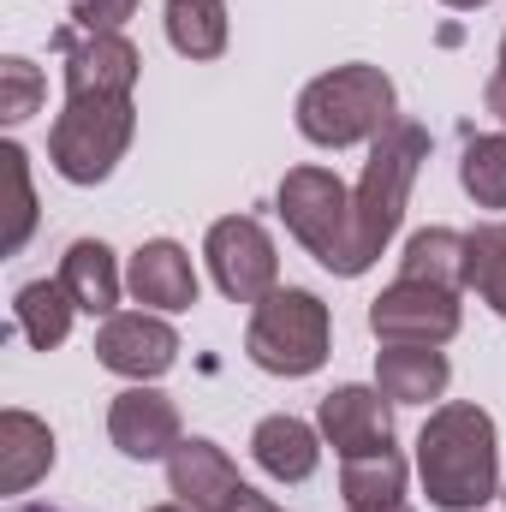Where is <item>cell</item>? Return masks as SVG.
<instances>
[{"label": "cell", "mask_w": 506, "mask_h": 512, "mask_svg": "<svg viewBox=\"0 0 506 512\" xmlns=\"http://www.w3.org/2000/svg\"><path fill=\"white\" fill-rule=\"evenodd\" d=\"M417 477L441 512H477L501 495V435L471 399H447L417 429Z\"/></svg>", "instance_id": "1"}, {"label": "cell", "mask_w": 506, "mask_h": 512, "mask_svg": "<svg viewBox=\"0 0 506 512\" xmlns=\"http://www.w3.org/2000/svg\"><path fill=\"white\" fill-rule=\"evenodd\" d=\"M423 161H429V131L417 120H393L370 143L364 179L352 185V221H358V262H364V274L393 245V233H399V221L411 209V185H417Z\"/></svg>", "instance_id": "2"}, {"label": "cell", "mask_w": 506, "mask_h": 512, "mask_svg": "<svg viewBox=\"0 0 506 512\" xmlns=\"http://www.w3.org/2000/svg\"><path fill=\"white\" fill-rule=\"evenodd\" d=\"M393 120H399L393 78H387L381 66H370V60L334 66V72L310 78V84H304V96H298V131H304L316 149L376 143Z\"/></svg>", "instance_id": "3"}, {"label": "cell", "mask_w": 506, "mask_h": 512, "mask_svg": "<svg viewBox=\"0 0 506 512\" xmlns=\"http://www.w3.org/2000/svg\"><path fill=\"white\" fill-rule=\"evenodd\" d=\"M286 233L316 256L328 274L340 280H358L364 262H358V221H352V191L340 185V173L328 167H292L280 179V197H274Z\"/></svg>", "instance_id": "4"}, {"label": "cell", "mask_w": 506, "mask_h": 512, "mask_svg": "<svg viewBox=\"0 0 506 512\" xmlns=\"http://www.w3.org/2000/svg\"><path fill=\"white\" fill-rule=\"evenodd\" d=\"M328 346H334V316H328V304L316 292L280 286L262 304H251L245 352H251L256 370L298 382V376H316L328 364Z\"/></svg>", "instance_id": "5"}, {"label": "cell", "mask_w": 506, "mask_h": 512, "mask_svg": "<svg viewBox=\"0 0 506 512\" xmlns=\"http://www.w3.org/2000/svg\"><path fill=\"white\" fill-rule=\"evenodd\" d=\"M131 137H137L131 96H66L48 131V161L66 185H102L126 161Z\"/></svg>", "instance_id": "6"}, {"label": "cell", "mask_w": 506, "mask_h": 512, "mask_svg": "<svg viewBox=\"0 0 506 512\" xmlns=\"http://www.w3.org/2000/svg\"><path fill=\"white\" fill-rule=\"evenodd\" d=\"M203 256H209L221 298H233V304H262L268 292H280V256H274V239L256 215L215 221L203 239Z\"/></svg>", "instance_id": "7"}, {"label": "cell", "mask_w": 506, "mask_h": 512, "mask_svg": "<svg viewBox=\"0 0 506 512\" xmlns=\"http://www.w3.org/2000/svg\"><path fill=\"white\" fill-rule=\"evenodd\" d=\"M465 310L459 292L423 286V280H393L387 292L370 298V334L381 346H447L459 334Z\"/></svg>", "instance_id": "8"}, {"label": "cell", "mask_w": 506, "mask_h": 512, "mask_svg": "<svg viewBox=\"0 0 506 512\" xmlns=\"http://www.w3.org/2000/svg\"><path fill=\"white\" fill-rule=\"evenodd\" d=\"M54 48L66 54V96H131L143 54L126 30H78L60 24Z\"/></svg>", "instance_id": "9"}, {"label": "cell", "mask_w": 506, "mask_h": 512, "mask_svg": "<svg viewBox=\"0 0 506 512\" xmlns=\"http://www.w3.org/2000/svg\"><path fill=\"white\" fill-rule=\"evenodd\" d=\"M96 364L126 382H155L179 364V334L155 310H114L96 328Z\"/></svg>", "instance_id": "10"}, {"label": "cell", "mask_w": 506, "mask_h": 512, "mask_svg": "<svg viewBox=\"0 0 506 512\" xmlns=\"http://www.w3.org/2000/svg\"><path fill=\"white\" fill-rule=\"evenodd\" d=\"M167 489L179 495V507L191 512H239L256 495L239 477V465L227 459V447H215L209 435H185L167 453Z\"/></svg>", "instance_id": "11"}, {"label": "cell", "mask_w": 506, "mask_h": 512, "mask_svg": "<svg viewBox=\"0 0 506 512\" xmlns=\"http://www.w3.org/2000/svg\"><path fill=\"white\" fill-rule=\"evenodd\" d=\"M108 441L126 453V459H167L179 441H185V423H179V405L149 382H131L126 393H114L108 405Z\"/></svg>", "instance_id": "12"}, {"label": "cell", "mask_w": 506, "mask_h": 512, "mask_svg": "<svg viewBox=\"0 0 506 512\" xmlns=\"http://www.w3.org/2000/svg\"><path fill=\"white\" fill-rule=\"evenodd\" d=\"M316 429L322 441L340 453V459H358V453H376L393 441V399L381 387H364V382H346L334 387L316 411Z\"/></svg>", "instance_id": "13"}, {"label": "cell", "mask_w": 506, "mask_h": 512, "mask_svg": "<svg viewBox=\"0 0 506 512\" xmlns=\"http://www.w3.org/2000/svg\"><path fill=\"white\" fill-rule=\"evenodd\" d=\"M126 292L155 310V316H179L197 304V268H191V251L179 239H149L137 245L126 262Z\"/></svg>", "instance_id": "14"}, {"label": "cell", "mask_w": 506, "mask_h": 512, "mask_svg": "<svg viewBox=\"0 0 506 512\" xmlns=\"http://www.w3.org/2000/svg\"><path fill=\"white\" fill-rule=\"evenodd\" d=\"M251 459L274 483H310L322 465V429H310L292 411H274L251 429Z\"/></svg>", "instance_id": "15"}, {"label": "cell", "mask_w": 506, "mask_h": 512, "mask_svg": "<svg viewBox=\"0 0 506 512\" xmlns=\"http://www.w3.org/2000/svg\"><path fill=\"white\" fill-rule=\"evenodd\" d=\"M453 382V364L441 346H381L376 352V387L393 405H429Z\"/></svg>", "instance_id": "16"}, {"label": "cell", "mask_w": 506, "mask_h": 512, "mask_svg": "<svg viewBox=\"0 0 506 512\" xmlns=\"http://www.w3.org/2000/svg\"><path fill=\"white\" fill-rule=\"evenodd\" d=\"M54 471V429L30 411H0V489L24 495Z\"/></svg>", "instance_id": "17"}, {"label": "cell", "mask_w": 506, "mask_h": 512, "mask_svg": "<svg viewBox=\"0 0 506 512\" xmlns=\"http://www.w3.org/2000/svg\"><path fill=\"white\" fill-rule=\"evenodd\" d=\"M60 286L84 316H114V304L126 292V274H120V262L102 239H72L66 256H60Z\"/></svg>", "instance_id": "18"}, {"label": "cell", "mask_w": 506, "mask_h": 512, "mask_svg": "<svg viewBox=\"0 0 506 512\" xmlns=\"http://www.w3.org/2000/svg\"><path fill=\"white\" fill-rule=\"evenodd\" d=\"M405 483H411V465L405 453L387 441L376 453H358V459H340V495L346 507H387V501H405Z\"/></svg>", "instance_id": "19"}, {"label": "cell", "mask_w": 506, "mask_h": 512, "mask_svg": "<svg viewBox=\"0 0 506 512\" xmlns=\"http://www.w3.org/2000/svg\"><path fill=\"white\" fill-rule=\"evenodd\" d=\"M399 280H423V286L465 292V233H453V227L411 233L405 251H399Z\"/></svg>", "instance_id": "20"}, {"label": "cell", "mask_w": 506, "mask_h": 512, "mask_svg": "<svg viewBox=\"0 0 506 512\" xmlns=\"http://www.w3.org/2000/svg\"><path fill=\"white\" fill-rule=\"evenodd\" d=\"M72 316H78V304L66 298L60 280H30V286H18V298H12V322H18V334H24L36 352L66 346Z\"/></svg>", "instance_id": "21"}, {"label": "cell", "mask_w": 506, "mask_h": 512, "mask_svg": "<svg viewBox=\"0 0 506 512\" xmlns=\"http://www.w3.org/2000/svg\"><path fill=\"white\" fill-rule=\"evenodd\" d=\"M167 42L185 60L227 54V0H167Z\"/></svg>", "instance_id": "22"}, {"label": "cell", "mask_w": 506, "mask_h": 512, "mask_svg": "<svg viewBox=\"0 0 506 512\" xmlns=\"http://www.w3.org/2000/svg\"><path fill=\"white\" fill-rule=\"evenodd\" d=\"M459 185L477 209H506V131H477L465 137L459 155Z\"/></svg>", "instance_id": "23"}, {"label": "cell", "mask_w": 506, "mask_h": 512, "mask_svg": "<svg viewBox=\"0 0 506 512\" xmlns=\"http://www.w3.org/2000/svg\"><path fill=\"white\" fill-rule=\"evenodd\" d=\"M465 286H471L495 316H506V227L501 221L465 233Z\"/></svg>", "instance_id": "24"}, {"label": "cell", "mask_w": 506, "mask_h": 512, "mask_svg": "<svg viewBox=\"0 0 506 512\" xmlns=\"http://www.w3.org/2000/svg\"><path fill=\"white\" fill-rule=\"evenodd\" d=\"M42 96H48L42 72H36L24 54H6V60H0V120H6V126H24V120L42 108Z\"/></svg>", "instance_id": "25"}, {"label": "cell", "mask_w": 506, "mask_h": 512, "mask_svg": "<svg viewBox=\"0 0 506 512\" xmlns=\"http://www.w3.org/2000/svg\"><path fill=\"white\" fill-rule=\"evenodd\" d=\"M6 179H12V227H6V251H24L30 227H36V191H30V155L18 143H0Z\"/></svg>", "instance_id": "26"}, {"label": "cell", "mask_w": 506, "mask_h": 512, "mask_svg": "<svg viewBox=\"0 0 506 512\" xmlns=\"http://www.w3.org/2000/svg\"><path fill=\"white\" fill-rule=\"evenodd\" d=\"M143 0H72V24L78 30H126Z\"/></svg>", "instance_id": "27"}, {"label": "cell", "mask_w": 506, "mask_h": 512, "mask_svg": "<svg viewBox=\"0 0 506 512\" xmlns=\"http://www.w3.org/2000/svg\"><path fill=\"white\" fill-rule=\"evenodd\" d=\"M483 102H489V114L506 126V36H501V60H495V72H489V90H483Z\"/></svg>", "instance_id": "28"}, {"label": "cell", "mask_w": 506, "mask_h": 512, "mask_svg": "<svg viewBox=\"0 0 506 512\" xmlns=\"http://www.w3.org/2000/svg\"><path fill=\"white\" fill-rule=\"evenodd\" d=\"M239 512H286V507H274L268 495H251V501H245V507H239Z\"/></svg>", "instance_id": "29"}, {"label": "cell", "mask_w": 506, "mask_h": 512, "mask_svg": "<svg viewBox=\"0 0 506 512\" xmlns=\"http://www.w3.org/2000/svg\"><path fill=\"white\" fill-rule=\"evenodd\" d=\"M346 512H411L405 501H387V507H346Z\"/></svg>", "instance_id": "30"}, {"label": "cell", "mask_w": 506, "mask_h": 512, "mask_svg": "<svg viewBox=\"0 0 506 512\" xmlns=\"http://www.w3.org/2000/svg\"><path fill=\"white\" fill-rule=\"evenodd\" d=\"M441 6H453V12H477V6H489V0H441Z\"/></svg>", "instance_id": "31"}, {"label": "cell", "mask_w": 506, "mask_h": 512, "mask_svg": "<svg viewBox=\"0 0 506 512\" xmlns=\"http://www.w3.org/2000/svg\"><path fill=\"white\" fill-rule=\"evenodd\" d=\"M149 512H191V507H179V501H173V507H149Z\"/></svg>", "instance_id": "32"}, {"label": "cell", "mask_w": 506, "mask_h": 512, "mask_svg": "<svg viewBox=\"0 0 506 512\" xmlns=\"http://www.w3.org/2000/svg\"><path fill=\"white\" fill-rule=\"evenodd\" d=\"M24 512H60V507H24Z\"/></svg>", "instance_id": "33"}, {"label": "cell", "mask_w": 506, "mask_h": 512, "mask_svg": "<svg viewBox=\"0 0 506 512\" xmlns=\"http://www.w3.org/2000/svg\"><path fill=\"white\" fill-rule=\"evenodd\" d=\"M501 501H506V489H501Z\"/></svg>", "instance_id": "34"}]
</instances>
